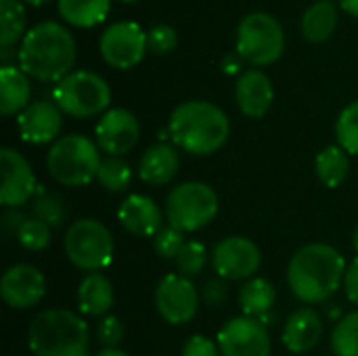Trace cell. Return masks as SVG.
I'll use <instances>...</instances> for the list:
<instances>
[{"label": "cell", "mask_w": 358, "mask_h": 356, "mask_svg": "<svg viewBox=\"0 0 358 356\" xmlns=\"http://www.w3.org/2000/svg\"><path fill=\"white\" fill-rule=\"evenodd\" d=\"M78 306L84 315L103 317L113 306V287L101 273H90L78 287Z\"/></svg>", "instance_id": "obj_23"}, {"label": "cell", "mask_w": 358, "mask_h": 356, "mask_svg": "<svg viewBox=\"0 0 358 356\" xmlns=\"http://www.w3.org/2000/svg\"><path fill=\"white\" fill-rule=\"evenodd\" d=\"M55 105L73 118H92L109 107V84L94 71H71L52 90Z\"/></svg>", "instance_id": "obj_7"}, {"label": "cell", "mask_w": 358, "mask_h": 356, "mask_svg": "<svg viewBox=\"0 0 358 356\" xmlns=\"http://www.w3.org/2000/svg\"><path fill=\"white\" fill-rule=\"evenodd\" d=\"M27 344L36 356H88V325L69 311L50 308L31 321Z\"/></svg>", "instance_id": "obj_4"}, {"label": "cell", "mask_w": 358, "mask_h": 356, "mask_svg": "<svg viewBox=\"0 0 358 356\" xmlns=\"http://www.w3.org/2000/svg\"><path fill=\"white\" fill-rule=\"evenodd\" d=\"M117 220L128 233L138 235V237H155L164 229L162 210L147 195L126 197L117 210Z\"/></svg>", "instance_id": "obj_18"}, {"label": "cell", "mask_w": 358, "mask_h": 356, "mask_svg": "<svg viewBox=\"0 0 358 356\" xmlns=\"http://www.w3.org/2000/svg\"><path fill=\"white\" fill-rule=\"evenodd\" d=\"M344 290L346 296L352 304H358V258L350 262V266L346 269V277H344Z\"/></svg>", "instance_id": "obj_40"}, {"label": "cell", "mask_w": 358, "mask_h": 356, "mask_svg": "<svg viewBox=\"0 0 358 356\" xmlns=\"http://www.w3.org/2000/svg\"><path fill=\"white\" fill-rule=\"evenodd\" d=\"M206 262H208V252H206V245L199 241H187L185 248L180 250V254L176 256L178 275H182L187 279L199 275L201 269L206 266Z\"/></svg>", "instance_id": "obj_33"}, {"label": "cell", "mask_w": 358, "mask_h": 356, "mask_svg": "<svg viewBox=\"0 0 358 356\" xmlns=\"http://www.w3.org/2000/svg\"><path fill=\"white\" fill-rule=\"evenodd\" d=\"M336 25H338V8L331 0H319L310 4L302 15V36L315 44L331 38Z\"/></svg>", "instance_id": "obj_24"}, {"label": "cell", "mask_w": 358, "mask_h": 356, "mask_svg": "<svg viewBox=\"0 0 358 356\" xmlns=\"http://www.w3.org/2000/svg\"><path fill=\"white\" fill-rule=\"evenodd\" d=\"M323 334L321 317L313 308L296 311L283 327V344L294 355H304L313 350Z\"/></svg>", "instance_id": "obj_20"}, {"label": "cell", "mask_w": 358, "mask_h": 356, "mask_svg": "<svg viewBox=\"0 0 358 356\" xmlns=\"http://www.w3.org/2000/svg\"><path fill=\"white\" fill-rule=\"evenodd\" d=\"M0 172H2L0 201L8 208H19L27 204L36 191V176L27 159L15 149L6 147L0 151Z\"/></svg>", "instance_id": "obj_16"}, {"label": "cell", "mask_w": 358, "mask_h": 356, "mask_svg": "<svg viewBox=\"0 0 358 356\" xmlns=\"http://www.w3.org/2000/svg\"><path fill=\"white\" fill-rule=\"evenodd\" d=\"M99 48L103 59L117 69H130L136 63L143 61L147 48V34L138 23L132 21H120L109 25L101 40Z\"/></svg>", "instance_id": "obj_10"}, {"label": "cell", "mask_w": 358, "mask_h": 356, "mask_svg": "<svg viewBox=\"0 0 358 356\" xmlns=\"http://www.w3.org/2000/svg\"><path fill=\"white\" fill-rule=\"evenodd\" d=\"M76 44L67 27L44 21L31 27L19 48V67L40 82H61L71 73Z\"/></svg>", "instance_id": "obj_2"}, {"label": "cell", "mask_w": 358, "mask_h": 356, "mask_svg": "<svg viewBox=\"0 0 358 356\" xmlns=\"http://www.w3.org/2000/svg\"><path fill=\"white\" fill-rule=\"evenodd\" d=\"M260 250L248 237H227L212 252V266L222 279H250L260 266Z\"/></svg>", "instance_id": "obj_13"}, {"label": "cell", "mask_w": 358, "mask_h": 356, "mask_svg": "<svg viewBox=\"0 0 358 356\" xmlns=\"http://www.w3.org/2000/svg\"><path fill=\"white\" fill-rule=\"evenodd\" d=\"M101 162L99 145L82 134L57 138L46 155L50 176L65 187H84L94 180Z\"/></svg>", "instance_id": "obj_5"}, {"label": "cell", "mask_w": 358, "mask_h": 356, "mask_svg": "<svg viewBox=\"0 0 358 356\" xmlns=\"http://www.w3.org/2000/svg\"><path fill=\"white\" fill-rule=\"evenodd\" d=\"M122 2H136V0H122Z\"/></svg>", "instance_id": "obj_45"}, {"label": "cell", "mask_w": 358, "mask_h": 356, "mask_svg": "<svg viewBox=\"0 0 358 356\" xmlns=\"http://www.w3.org/2000/svg\"><path fill=\"white\" fill-rule=\"evenodd\" d=\"M96 336L105 348H117V344L124 340V325L117 317H105L96 327Z\"/></svg>", "instance_id": "obj_37"}, {"label": "cell", "mask_w": 358, "mask_h": 356, "mask_svg": "<svg viewBox=\"0 0 358 356\" xmlns=\"http://www.w3.org/2000/svg\"><path fill=\"white\" fill-rule=\"evenodd\" d=\"M218 195L206 183H182L174 187L166 197V218L168 225L193 233L210 225L218 214Z\"/></svg>", "instance_id": "obj_6"}, {"label": "cell", "mask_w": 358, "mask_h": 356, "mask_svg": "<svg viewBox=\"0 0 358 356\" xmlns=\"http://www.w3.org/2000/svg\"><path fill=\"white\" fill-rule=\"evenodd\" d=\"M96 180L107 191L120 193V191L130 187V183H132V168L122 157H105L101 162V166H99Z\"/></svg>", "instance_id": "obj_29"}, {"label": "cell", "mask_w": 358, "mask_h": 356, "mask_svg": "<svg viewBox=\"0 0 358 356\" xmlns=\"http://www.w3.org/2000/svg\"><path fill=\"white\" fill-rule=\"evenodd\" d=\"M340 6H342V10H346L348 15L358 17V0H340Z\"/></svg>", "instance_id": "obj_41"}, {"label": "cell", "mask_w": 358, "mask_h": 356, "mask_svg": "<svg viewBox=\"0 0 358 356\" xmlns=\"http://www.w3.org/2000/svg\"><path fill=\"white\" fill-rule=\"evenodd\" d=\"M185 233L182 231H178V229H174V227H166V229H162L155 237H153V248H155V252L162 256V258H174L176 260V256L180 254V250L185 248Z\"/></svg>", "instance_id": "obj_34"}, {"label": "cell", "mask_w": 358, "mask_h": 356, "mask_svg": "<svg viewBox=\"0 0 358 356\" xmlns=\"http://www.w3.org/2000/svg\"><path fill=\"white\" fill-rule=\"evenodd\" d=\"M155 306L168 323L185 325L197 315L199 292L191 279L182 275H168L155 290Z\"/></svg>", "instance_id": "obj_12"}, {"label": "cell", "mask_w": 358, "mask_h": 356, "mask_svg": "<svg viewBox=\"0 0 358 356\" xmlns=\"http://www.w3.org/2000/svg\"><path fill=\"white\" fill-rule=\"evenodd\" d=\"M63 204L55 195H42L34 201V218L46 222L48 227H57L63 220Z\"/></svg>", "instance_id": "obj_36"}, {"label": "cell", "mask_w": 358, "mask_h": 356, "mask_svg": "<svg viewBox=\"0 0 358 356\" xmlns=\"http://www.w3.org/2000/svg\"><path fill=\"white\" fill-rule=\"evenodd\" d=\"M285 50V34L268 13H250L237 27V55L252 65H271Z\"/></svg>", "instance_id": "obj_8"}, {"label": "cell", "mask_w": 358, "mask_h": 356, "mask_svg": "<svg viewBox=\"0 0 358 356\" xmlns=\"http://www.w3.org/2000/svg\"><path fill=\"white\" fill-rule=\"evenodd\" d=\"M235 101H237V107L241 109V113L248 118L256 120V118L266 115L273 105L271 80L258 69H250V71L241 73L235 84Z\"/></svg>", "instance_id": "obj_19"}, {"label": "cell", "mask_w": 358, "mask_h": 356, "mask_svg": "<svg viewBox=\"0 0 358 356\" xmlns=\"http://www.w3.org/2000/svg\"><path fill=\"white\" fill-rule=\"evenodd\" d=\"M176 44L178 36L174 27L166 23H157L155 27H151V31H147V48L155 55H168L176 48Z\"/></svg>", "instance_id": "obj_35"}, {"label": "cell", "mask_w": 358, "mask_h": 356, "mask_svg": "<svg viewBox=\"0 0 358 356\" xmlns=\"http://www.w3.org/2000/svg\"><path fill=\"white\" fill-rule=\"evenodd\" d=\"M344 256L327 243H310L298 250L287 266V283L294 296L306 304L329 300L346 277Z\"/></svg>", "instance_id": "obj_1"}, {"label": "cell", "mask_w": 358, "mask_h": 356, "mask_svg": "<svg viewBox=\"0 0 358 356\" xmlns=\"http://www.w3.org/2000/svg\"><path fill=\"white\" fill-rule=\"evenodd\" d=\"M19 243L29 252H40L50 243V227L38 218H25L17 231Z\"/></svg>", "instance_id": "obj_32"}, {"label": "cell", "mask_w": 358, "mask_h": 356, "mask_svg": "<svg viewBox=\"0 0 358 356\" xmlns=\"http://www.w3.org/2000/svg\"><path fill=\"white\" fill-rule=\"evenodd\" d=\"M23 2H27V4H34V6H42V4H46L48 0H23Z\"/></svg>", "instance_id": "obj_43"}, {"label": "cell", "mask_w": 358, "mask_h": 356, "mask_svg": "<svg viewBox=\"0 0 358 356\" xmlns=\"http://www.w3.org/2000/svg\"><path fill=\"white\" fill-rule=\"evenodd\" d=\"M65 254L82 271L96 273L113 260V237L105 225L94 218L76 220L65 233Z\"/></svg>", "instance_id": "obj_9"}, {"label": "cell", "mask_w": 358, "mask_h": 356, "mask_svg": "<svg viewBox=\"0 0 358 356\" xmlns=\"http://www.w3.org/2000/svg\"><path fill=\"white\" fill-rule=\"evenodd\" d=\"M218 348L222 356H271V338L262 321L237 317L220 329Z\"/></svg>", "instance_id": "obj_11"}, {"label": "cell", "mask_w": 358, "mask_h": 356, "mask_svg": "<svg viewBox=\"0 0 358 356\" xmlns=\"http://www.w3.org/2000/svg\"><path fill=\"white\" fill-rule=\"evenodd\" d=\"M331 348L338 356H358V311L338 321L331 334Z\"/></svg>", "instance_id": "obj_30"}, {"label": "cell", "mask_w": 358, "mask_h": 356, "mask_svg": "<svg viewBox=\"0 0 358 356\" xmlns=\"http://www.w3.org/2000/svg\"><path fill=\"white\" fill-rule=\"evenodd\" d=\"M25 29V10L19 0H0V46H13Z\"/></svg>", "instance_id": "obj_28"}, {"label": "cell", "mask_w": 358, "mask_h": 356, "mask_svg": "<svg viewBox=\"0 0 358 356\" xmlns=\"http://www.w3.org/2000/svg\"><path fill=\"white\" fill-rule=\"evenodd\" d=\"M46 292L44 275L31 264H15L4 271L0 279V296L2 300L17 311H25L36 306Z\"/></svg>", "instance_id": "obj_15"}, {"label": "cell", "mask_w": 358, "mask_h": 356, "mask_svg": "<svg viewBox=\"0 0 358 356\" xmlns=\"http://www.w3.org/2000/svg\"><path fill=\"white\" fill-rule=\"evenodd\" d=\"M168 130L174 145L182 151L191 155H210L227 143L231 126L224 111L214 103L187 101L172 111Z\"/></svg>", "instance_id": "obj_3"}, {"label": "cell", "mask_w": 358, "mask_h": 356, "mask_svg": "<svg viewBox=\"0 0 358 356\" xmlns=\"http://www.w3.org/2000/svg\"><path fill=\"white\" fill-rule=\"evenodd\" d=\"M180 166V157L176 147L168 145V143H157L151 145L138 164V176L147 183V185H168Z\"/></svg>", "instance_id": "obj_21"}, {"label": "cell", "mask_w": 358, "mask_h": 356, "mask_svg": "<svg viewBox=\"0 0 358 356\" xmlns=\"http://www.w3.org/2000/svg\"><path fill=\"white\" fill-rule=\"evenodd\" d=\"M277 292L266 279H250L239 292V304L245 317H264L275 304Z\"/></svg>", "instance_id": "obj_27"}, {"label": "cell", "mask_w": 358, "mask_h": 356, "mask_svg": "<svg viewBox=\"0 0 358 356\" xmlns=\"http://www.w3.org/2000/svg\"><path fill=\"white\" fill-rule=\"evenodd\" d=\"M180 356H222L216 342H212L206 336H193L182 348Z\"/></svg>", "instance_id": "obj_38"}, {"label": "cell", "mask_w": 358, "mask_h": 356, "mask_svg": "<svg viewBox=\"0 0 358 356\" xmlns=\"http://www.w3.org/2000/svg\"><path fill=\"white\" fill-rule=\"evenodd\" d=\"M94 136L101 151H105L109 157H122L138 143V120L128 109H111L99 120Z\"/></svg>", "instance_id": "obj_14"}, {"label": "cell", "mask_w": 358, "mask_h": 356, "mask_svg": "<svg viewBox=\"0 0 358 356\" xmlns=\"http://www.w3.org/2000/svg\"><path fill=\"white\" fill-rule=\"evenodd\" d=\"M336 136L348 155H358V101L350 103L338 118Z\"/></svg>", "instance_id": "obj_31"}, {"label": "cell", "mask_w": 358, "mask_h": 356, "mask_svg": "<svg viewBox=\"0 0 358 356\" xmlns=\"http://www.w3.org/2000/svg\"><path fill=\"white\" fill-rule=\"evenodd\" d=\"M19 134L25 143L44 145L59 136L63 118L61 109L50 101H36L29 103L17 118Z\"/></svg>", "instance_id": "obj_17"}, {"label": "cell", "mask_w": 358, "mask_h": 356, "mask_svg": "<svg viewBox=\"0 0 358 356\" xmlns=\"http://www.w3.org/2000/svg\"><path fill=\"white\" fill-rule=\"evenodd\" d=\"M29 78L21 67L4 65L0 69V111L4 118L21 113L29 105Z\"/></svg>", "instance_id": "obj_22"}, {"label": "cell", "mask_w": 358, "mask_h": 356, "mask_svg": "<svg viewBox=\"0 0 358 356\" xmlns=\"http://www.w3.org/2000/svg\"><path fill=\"white\" fill-rule=\"evenodd\" d=\"M315 170L319 180L329 187L336 189L340 187L346 178H348V170H350V159L348 153L340 147V145H331L327 149H323L317 159H315Z\"/></svg>", "instance_id": "obj_26"}, {"label": "cell", "mask_w": 358, "mask_h": 356, "mask_svg": "<svg viewBox=\"0 0 358 356\" xmlns=\"http://www.w3.org/2000/svg\"><path fill=\"white\" fill-rule=\"evenodd\" d=\"M203 300L212 306L216 304H222L227 300V283L222 279H214V281H208L203 292H201Z\"/></svg>", "instance_id": "obj_39"}, {"label": "cell", "mask_w": 358, "mask_h": 356, "mask_svg": "<svg viewBox=\"0 0 358 356\" xmlns=\"http://www.w3.org/2000/svg\"><path fill=\"white\" fill-rule=\"evenodd\" d=\"M352 245H355V250H357L358 254V227L355 229V235H352Z\"/></svg>", "instance_id": "obj_44"}, {"label": "cell", "mask_w": 358, "mask_h": 356, "mask_svg": "<svg viewBox=\"0 0 358 356\" xmlns=\"http://www.w3.org/2000/svg\"><path fill=\"white\" fill-rule=\"evenodd\" d=\"M109 4V0H59V13L73 27H92L105 21Z\"/></svg>", "instance_id": "obj_25"}, {"label": "cell", "mask_w": 358, "mask_h": 356, "mask_svg": "<svg viewBox=\"0 0 358 356\" xmlns=\"http://www.w3.org/2000/svg\"><path fill=\"white\" fill-rule=\"evenodd\" d=\"M94 356H128L126 353H122V350H117V348H105V350H101L99 355Z\"/></svg>", "instance_id": "obj_42"}]
</instances>
